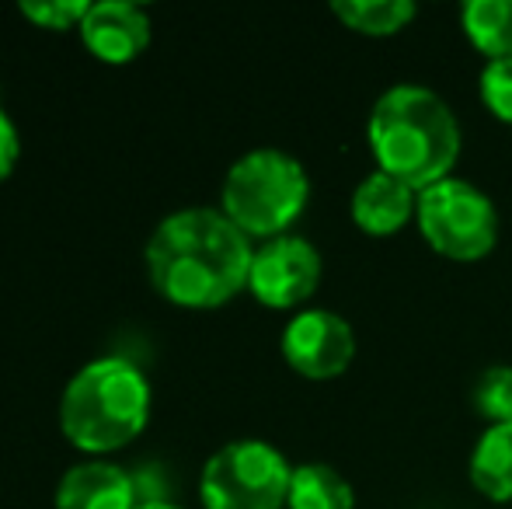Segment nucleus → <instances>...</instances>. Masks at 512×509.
Segmentation results:
<instances>
[{"mask_svg": "<svg viewBox=\"0 0 512 509\" xmlns=\"http://www.w3.org/2000/svg\"><path fill=\"white\" fill-rule=\"evenodd\" d=\"M18 157H21V136H18V126H14V119L7 116L4 105H0V182H4V178L14 171Z\"/></svg>", "mask_w": 512, "mask_h": 509, "instance_id": "obj_19", "label": "nucleus"}, {"mask_svg": "<svg viewBox=\"0 0 512 509\" xmlns=\"http://www.w3.org/2000/svg\"><path fill=\"white\" fill-rule=\"evenodd\" d=\"M370 147L380 171L422 192L450 178L460 157V126L436 91L398 84L373 105Z\"/></svg>", "mask_w": 512, "mask_h": 509, "instance_id": "obj_2", "label": "nucleus"}, {"mask_svg": "<svg viewBox=\"0 0 512 509\" xmlns=\"http://www.w3.org/2000/svg\"><path fill=\"white\" fill-rule=\"evenodd\" d=\"M77 32L95 60L122 67L150 46V14L147 7L129 0H105V4H91Z\"/></svg>", "mask_w": 512, "mask_h": 509, "instance_id": "obj_9", "label": "nucleus"}, {"mask_svg": "<svg viewBox=\"0 0 512 509\" xmlns=\"http://www.w3.org/2000/svg\"><path fill=\"white\" fill-rule=\"evenodd\" d=\"M356 356V335L352 325L335 311L310 307L290 318L283 328V360L310 381H331L345 374Z\"/></svg>", "mask_w": 512, "mask_h": 509, "instance_id": "obj_8", "label": "nucleus"}, {"mask_svg": "<svg viewBox=\"0 0 512 509\" xmlns=\"http://www.w3.org/2000/svg\"><path fill=\"white\" fill-rule=\"evenodd\" d=\"M331 14L359 35H398L411 25L418 7L411 0H335Z\"/></svg>", "mask_w": 512, "mask_h": 509, "instance_id": "obj_15", "label": "nucleus"}, {"mask_svg": "<svg viewBox=\"0 0 512 509\" xmlns=\"http://www.w3.org/2000/svg\"><path fill=\"white\" fill-rule=\"evenodd\" d=\"M290 509H352L356 506V492L335 471L331 464H300L293 468L290 482Z\"/></svg>", "mask_w": 512, "mask_h": 509, "instance_id": "obj_13", "label": "nucleus"}, {"mask_svg": "<svg viewBox=\"0 0 512 509\" xmlns=\"http://www.w3.org/2000/svg\"><path fill=\"white\" fill-rule=\"evenodd\" d=\"M310 178L304 164L286 150H248L230 164L223 178L220 210L248 238H283L286 227L304 213Z\"/></svg>", "mask_w": 512, "mask_h": 509, "instance_id": "obj_4", "label": "nucleus"}, {"mask_svg": "<svg viewBox=\"0 0 512 509\" xmlns=\"http://www.w3.org/2000/svg\"><path fill=\"white\" fill-rule=\"evenodd\" d=\"M293 468L272 443L230 440L203 464L199 499L206 509H283Z\"/></svg>", "mask_w": 512, "mask_h": 509, "instance_id": "obj_6", "label": "nucleus"}, {"mask_svg": "<svg viewBox=\"0 0 512 509\" xmlns=\"http://www.w3.org/2000/svg\"><path fill=\"white\" fill-rule=\"evenodd\" d=\"M317 283H321V255L304 238H293V234L272 238L251 258L248 290L258 304L272 311L300 307L314 297Z\"/></svg>", "mask_w": 512, "mask_h": 509, "instance_id": "obj_7", "label": "nucleus"}, {"mask_svg": "<svg viewBox=\"0 0 512 509\" xmlns=\"http://www.w3.org/2000/svg\"><path fill=\"white\" fill-rule=\"evenodd\" d=\"M136 509H182V506H175V503H161V499H154V503H140Z\"/></svg>", "mask_w": 512, "mask_h": 509, "instance_id": "obj_20", "label": "nucleus"}, {"mask_svg": "<svg viewBox=\"0 0 512 509\" xmlns=\"http://www.w3.org/2000/svg\"><path fill=\"white\" fill-rule=\"evenodd\" d=\"M150 381L133 360L102 356L77 370L63 387L60 429L88 457L129 447L150 422Z\"/></svg>", "mask_w": 512, "mask_h": 509, "instance_id": "obj_3", "label": "nucleus"}, {"mask_svg": "<svg viewBox=\"0 0 512 509\" xmlns=\"http://www.w3.org/2000/svg\"><path fill=\"white\" fill-rule=\"evenodd\" d=\"M471 485L492 503H512V422L481 433L471 454Z\"/></svg>", "mask_w": 512, "mask_h": 509, "instance_id": "obj_12", "label": "nucleus"}, {"mask_svg": "<svg viewBox=\"0 0 512 509\" xmlns=\"http://www.w3.org/2000/svg\"><path fill=\"white\" fill-rule=\"evenodd\" d=\"M136 485L126 468L88 457L63 471L56 485V509H136Z\"/></svg>", "mask_w": 512, "mask_h": 509, "instance_id": "obj_10", "label": "nucleus"}, {"mask_svg": "<svg viewBox=\"0 0 512 509\" xmlns=\"http://www.w3.org/2000/svg\"><path fill=\"white\" fill-rule=\"evenodd\" d=\"M418 231L436 255L453 262H478L499 241V210L464 178H443L418 192Z\"/></svg>", "mask_w": 512, "mask_h": 509, "instance_id": "obj_5", "label": "nucleus"}, {"mask_svg": "<svg viewBox=\"0 0 512 509\" xmlns=\"http://www.w3.org/2000/svg\"><path fill=\"white\" fill-rule=\"evenodd\" d=\"M18 11H21V18H28L35 28L70 32V28H81L91 4L88 0H21Z\"/></svg>", "mask_w": 512, "mask_h": 509, "instance_id": "obj_17", "label": "nucleus"}, {"mask_svg": "<svg viewBox=\"0 0 512 509\" xmlns=\"http://www.w3.org/2000/svg\"><path fill=\"white\" fill-rule=\"evenodd\" d=\"M251 238L223 210L189 206L168 213L147 241L150 286L185 311H213L248 290Z\"/></svg>", "mask_w": 512, "mask_h": 509, "instance_id": "obj_1", "label": "nucleus"}, {"mask_svg": "<svg viewBox=\"0 0 512 509\" xmlns=\"http://www.w3.org/2000/svg\"><path fill=\"white\" fill-rule=\"evenodd\" d=\"M481 98L495 119L512 123V60H488L481 70Z\"/></svg>", "mask_w": 512, "mask_h": 509, "instance_id": "obj_18", "label": "nucleus"}, {"mask_svg": "<svg viewBox=\"0 0 512 509\" xmlns=\"http://www.w3.org/2000/svg\"><path fill=\"white\" fill-rule=\"evenodd\" d=\"M464 32L488 60H512V0L464 4Z\"/></svg>", "mask_w": 512, "mask_h": 509, "instance_id": "obj_14", "label": "nucleus"}, {"mask_svg": "<svg viewBox=\"0 0 512 509\" xmlns=\"http://www.w3.org/2000/svg\"><path fill=\"white\" fill-rule=\"evenodd\" d=\"M474 408L488 419V426L512 422V367H488L474 384Z\"/></svg>", "mask_w": 512, "mask_h": 509, "instance_id": "obj_16", "label": "nucleus"}, {"mask_svg": "<svg viewBox=\"0 0 512 509\" xmlns=\"http://www.w3.org/2000/svg\"><path fill=\"white\" fill-rule=\"evenodd\" d=\"M418 210V192L405 185L401 178L387 175V171H373L352 192V220L363 234L373 238H387L398 234L401 227L415 217Z\"/></svg>", "mask_w": 512, "mask_h": 509, "instance_id": "obj_11", "label": "nucleus"}]
</instances>
